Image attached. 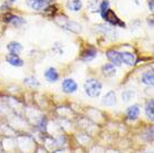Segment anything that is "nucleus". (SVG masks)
Masks as SVG:
<instances>
[{
    "label": "nucleus",
    "mask_w": 154,
    "mask_h": 153,
    "mask_svg": "<svg viewBox=\"0 0 154 153\" xmlns=\"http://www.w3.org/2000/svg\"><path fill=\"white\" fill-rule=\"evenodd\" d=\"M45 78H46L49 83L57 82L58 78H59V74H58L57 69L55 68V67H49V68L45 72Z\"/></svg>",
    "instance_id": "8"
},
{
    "label": "nucleus",
    "mask_w": 154,
    "mask_h": 153,
    "mask_svg": "<svg viewBox=\"0 0 154 153\" xmlns=\"http://www.w3.org/2000/svg\"><path fill=\"white\" fill-rule=\"evenodd\" d=\"M102 87H103L102 83H100V80H95V78H88L84 84L85 93L89 97H97V96H100V92H102Z\"/></svg>",
    "instance_id": "1"
},
{
    "label": "nucleus",
    "mask_w": 154,
    "mask_h": 153,
    "mask_svg": "<svg viewBox=\"0 0 154 153\" xmlns=\"http://www.w3.org/2000/svg\"><path fill=\"white\" fill-rule=\"evenodd\" d=\"M6 61H7L11 66H15V67H21V66L23 65V59H21L18 55H15V54L7 55V56H6Z\"/></svg>",
    "instance_id": "9"
},
{
    "label": "nucleus",
    "mask_w": 154,
    "mask_h": 153,
    "mask_svg": "<svg viewBox=\"0 0 154 153\" xmlns=\"http://www.w3.org/2000/svg\"><path fill=\"white\" fill-rule=\"evenodd\" d=\"M23 83L27 86H30V87H37V86H39L38 80L34 76H27L23 80Z\"/></svg>",
    "instance_id": "19"
},
{
    "label": "nucleus",
    "mask_w": 154,
    "mask_h": 153,
    "mask_svg": "<svg viewBox=\"0 0 154 153\" xmlns=\"http://www.w3.org/2000/svg\"><path fill=\"white\" fill-rule=\"evenodd\" d=\"M9 1H11V2H14V1H16V0H9Z\"/></svg>",
    "instance_id": "24"
},
{
    "label": "nucleus",
    "mask_w": 154,
    "mask_h": 153,
    "mask_svg": "<svg viewBox=\"0 0 154 153\" xmlns=\"http://www.w3.org/2000/svg\"><path fill=\"white\" fill-rule=\"evenodd\" d=\"M154 82V75L152 70H149V72H145V73L142 75V83L146 85H153Z\"/></svg>",
    "instance_id": "17"
},
{
    "label": "nucleus",
    "mask_w": 154,
    "mask_h": 153,
    "mask_svg": "<svg viewBox=\"0 0 154 153\" xmlns=\"http://www.w3.org/2000/svg\"><path fill=\"white\" fill-rule=\"evenodd\" d=\"M121 59H122V63H125L128 66H133L136 63L135 55L133 53H130V52H123V53H121Z\"/></svg>",
    "instance_id": "7"
},
{
    "label": "nucleus",
    "mask_w": 154,
    "mask_h": 153,
    "mask_svg": "<svg viewBox=\"0 0 154 153\" xmlns=\"http://www.w3.org/2000/svg\"><path fill=\"white\" fill-rule=\"evenodd\" d=\"M82 6L83 4L81 0H68L67 1V7L73 11H79L82 9Z\"/></svg>",
    "instance_id": "15"
},
{
    "label": "nucleus",
    "mask_w": 154,
    "mask_h": 153,
    "mask_svg": "<svg viewBox=\"0 0 154 153\" xmlns=\"http://www.w3.org/2000/svg\"><path fill=\"white\" fill-rule=\"evenodd\" d=\"M102 17L104 18L107 23H112L113 26H121V27H125V23H123V21H121V19H119V17L115 15V12L113 11V10H111L109 8H108L107 10L102 15Z\"/></svg>",
    "instance_id": "2"
},
{
    "label": "nucleus",
    "mask_w": 154,
    "mask_h": 153,
    "mask_svg": "<svg viewBox=\"0 0 154 153\" xmlns=\"http://www.w3.org/2000/svg\"><path fill=\"white\" fill-rule=\"evenodd\" d=\"M115 102H116V94L114 91H109L108 93H106V95L102 100L103 105H106V106H112V105L115 104Z\"/></svg>",
    "instance_id": "10"
},
{
    "label": "nucleus",
    "mask_w": 154,
    "mask_h": 153,
    "mask_svg": "<svg viewBox=\"0 0 154 153\" xmlns=\"http://www.w3.org/2000/svg\"><path fill=\"white\" fill-rule=\"evenodd\" d=\"M106 57L108 58V61L112 63L114 66H121L122 65V59H121V53L117 50L111 49L106 52Z\"/></svg>",
    "instance_id": "5"
},
{
    "label": "nucleus",
    "mask_w": 154,
    "mask_h": 153,
    "mask_svg": "<svg viewBox=\"0 0 154 153\" xmlns=\"http://www.w3.org/2000/svg\"><path fill=\"white\" fill-rule=\"evenodd\" d=\"M134 96V92H132V91H125V92L122 94V97H123V101L127 102V101H130Z\"/></svg>",
    "instance_id": "21"
},
{
    "label": "nucleus",
    "mask_w": 154,
    "mask_h": 153,
    "mask_svg": "<svg viewBox=\"0 0 154 153\" xmlns=\"http://www.w3.org/2000/svg\"><path fill=\"white\" fill-rule=\"evenodd\" d=\"M109 7V2H108V0H103L102 2H100V15H103L106 10L108 9Z\"/></svg>",
    "instance_id": "20"
},
{
    "label": "nucleus",
    "mask_w": 154,
    "mask_h": 153,
    "mask_svg": "<svg viewBox=\"0 0 154 153\" xmlns=\"http://www.w3.org/2000/svg\"><path fill=\"white\" fill-rule=\"evenodd\" d=\"M7 49L10 52V54L18 55L23 50V46H21V44H19V42H10L7 45Z\"/></svg>",
    "instance_id": "14"
},
{
    "label": "nucleus",
    "mask_w": 154,
    "mask_h": 153,
    "mask_svg": "<svg viewBox=\"0 0 154 153\" xmlns=\"http://www.w3.org/2000/svg\"><path fill=\"white\" fill-rule=\"evenodd\" d=\"M5 21H6V23H12L14 25H16V26H19V25L23 23V18L17 17V16H14V15H10V14L5 17Z\"/></svg>",
    "instance_id": "16"
},
{
    "label": "nucleus",
    "mask_w": 154,
    "mask_h": 153,
    "mask_svg": "<svg viewBox=\"0 0 154 153\" xmlns=\"http://www.w3.org/2000/svg\"><path fill=\"white\" fill-rule=\"evenodd\" d=\"M126 115L130 120H136L140 115V106L137 104H134V105L130 106L127 108Z\"/></svg>",
    "instance_id": "11"
},
{
    "label": "nucleus",
    "mask_w": 154,
    "mask_h": 153,
    "mask_svg": "<svg viewBox=\"0 0 154 153\" xmlns=\"http://www.w3.org/2000/svg\"><path fill=\"white\" fill-rule=\"evenodd\" d=\"M145 113H146L147 117L153 120L154 117V102L153 100H150L145 105Z\"/></svg>",
    "instance_id": "18"
},
{
    "label": "nucleus",
    "mask_w": 154,
    "mask_h": 153,
    "mask_svg": "<svg viewBox=\"0 0 154 153\" xmlns=\"http://www.w3.org/2000/svg\"><path fill=\"white\" fill-rule=\"evenodd\" d=\"M28 6L34 10H42L46 8V4L44 0H27Z\"/></svg>",
    "instance_id": "13"
},
{
    "label": "nucleus",
    "mask_w": 154,
    "mask_h": 153,
    "mask_svg": "<svg viewBox=\"0 0 154 153\" xmlns=\"http://www.w3.org/2000/svg\"><path fill=\"white\" fill-rule=\"evenodd\" d=\"M102 73L106 77H113L116 74V68L113 64H105L102 67Z\"/></svg>",
    "instance_id": "12"
},
{
    "label": "nucleus",
    "mask_w": 154,
    "mask_h": 153,
    "mask_svg": "<svg viewBox=\"0 0 154 153\" xmlns=\"http://www.w3.org/2000/svg\"><path fill=\"white\" fill-rule=\"evenodd\" d=\"M146 153H149V152H146Z\"/></svg>",
    "instance_id": "25"
},
{
    "label": "nucleus",
    "mask_w": 154,
    "mask_h": 153,
    "mask_svg": "<svg viewBox=\"0 0 154 153\" xmlns=\"http://www.w3.org/2000/svg\"><path fill=\"white\" fill-rule=\"evenodd\" d=\"M62 88L63 91L67 94H72V93H75L77 91V83L73 78H66V80H63L62 83Z\"/></svg>",
    "instance_id": "4"
},
{
    "label": "nucleus",
    "mask_w": 154,
    "mask_h": 153,
    "mask_svg": "<svg viewBox=\"0 0 154 153\" xmlns=\"http://www.w3.org/2000/svg\"><path fill=\"white\" fill-rule=\"evenodd\" d=\"M96 55H97L96 48L88 47V48H86L85 50H83V53L81 54V58H82V61H91L96 57Z\"/></svg>",
    "instance_id": "6"
},
{
    "label": "nucleus",
    "mask_w": 154,
    "mask_h": 153,
    "mask_svg": "<svg viewBox=\"0 0 154 153\" xmlns=\"http://www.w3.org/2000/svg\"><path fill=\"white\" fill-rule=\"evenodd\" d=\"M149 7H150V10L152 11V10H153V0H150V2H149Z\"/></svg>",
    "instance_id": "22"
},
{
    "label": "nucleus",
    "mask_w": 154,
    "mask_h": 153,
    "mask_svg": "<svg viewBox=\"0 0 154 153\" xmlns=\"http://www.w3.org/2000/svg\"><path fill=\"white\" fill-rule=\"evenodd\" d=\"M57 23H59L64 29L69 30V31H72V33H76V34H78V33H81L82 31V26L79 25V23L70 21V20H68L67 18H63L62 21H58L57 20Z\"/></svg>",
    "instance_id": "3"
},
{
    "label": "nucleus",
    "mask_w": 154,
    "mask_h": 153,
    "mask_svg": "<svg viewBox=\"0 0 154 153\" xmlns=\"http://www.w3.org/2000/svg\"><path fill=\"white\" fill-rule=\"evenodd\" d=\"M53 1H55V0H44V2L46 4V6H47L48 4H50V2H53Z\"/></svg>",
    "instance_id": "23"
}]
</instances>
